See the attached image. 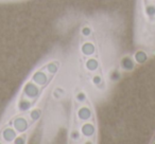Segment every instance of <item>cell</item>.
<instances>
[{
  "mask_svg": "<svg viewBox=\"0 0 155 144\" xmlns=\"http://www.w3.org/2000/svg\"><path fill=\"white\" fill-rule=\"evenodd\" d=\"M58 69V65H56L55 62H50V64L47 65V70H48V72H49V73H51V74L56 73Z\"/></svg>",
  "mask_w": 155,
  "mask_h": 144,
  "instance_id": "7c38bea8",
  "label": "cell"
},
{
  "mask_svg": "<svg viewBox=\"0 0 155 144\" xmlns=\"http://www.w3.org/2000/svg\"><path fill=\"white\" fill-rule=\"evenodd\" d=\"M72 138H73V139H77V138H79V133H78L77 131H74V133H72Z\"/></svg>",
  "mask_w": 155,
  "mask_h": 144,
  "instance_id": "d6986e66",
  "label": "cell"
},
{
  "mask_svg": "<svg viewBox=\"0 0 155 144\" xmlns=\"http://www.w3.org/2000/svg\"><path fill=\"white\" fill-rule=\"evenodd\" d=\"M32 80L34 81V83L36 85H44L47 82V75L46 73H44L43 71H36L32 76Z\"/></svg>",
  "mask_w": 155,
  "mask_h": 144,
  "instance_id": "3957f363",
  "label": "cell"
},
{
  "mask_svg": "<svg viewBox=\"0 0 155 144\" xmlns=\"http://www.w3.org/2000/svg\"><path fill=\"white\" fill-rule=\"evenodd\" d=\"M2 138L5 141L7 142H12L15 140L16 138V130L13 128H5L2 131Z\"/></svg>",
  "mask_w": 155,
  "mask_h": 144,
  "instance_id": "5b68a950",
  "label": "cell"
},
{
  "mask_svg": "<svg viewBox=\"0 0 155 144\" xmlns=\"http://www.w3.org/2000/svg\"><path fill=\"white\" fill-rule=\"evenodd\" d=\"M14 143H25V141L22 140V138H15V140H14Z\"/></svg>",
  "mask_w": 155,
  "mask_h": 144,
  "instance_id": "ac0fdd59",
  "label": "cell"
},
{
  "mask_svg": "<svg viewBox=\"0 0 155 144\" xmlns=\"http://www.w3.org/2000/svg\"><path fill=\"white\" fill-rule=\"evenodd\" d=\"M77 100H78L79 102H84L85 100H86V97H85V94H84L83 92H80V93H78Z\"/></svg>",
  "mask_w": 155,
  "mask_h": 144,
  "instance_id": "9a60e30c",
  "label": "cell"
},
{
  "mask_svg": "<svg viewBox=\"0 0 155 144\" xmlns=\"http://www.w3.org/2000/svg\"><path fill=\"white\" fill-rule=\"evenodd\" d=\"M121 66H122V68L124 69V70H132V69L134 68V62L133 59H132L131 57H129V56H125V57L122 58V60H121Z\"/></svg>",
  "mask_w": 155,
  "mask_h": 144,
  "instance_id": "ba28073f",
  "label": "cell"
},
{
  "mask_svg": "<svg viewBox=\"0 0 155 144\" xmlns=\"http://www.w3.org/2000/svg\"><path fill=\"white\" fill-rule=\"evenodd\" d=\"M146 13L149 16H154L155 15V5H149L146 8Z\"/></svg>",
  "mask_w": 155,
  "mask_h": 144,
  "instance_id": "4fadbf2b",
  "label": "cell"
},
{
  "mask_svg": "<svg viewBox=\"0 0 155 144\" xmlns=\"http://www.w3.org/2000/svg\"><path fill=\"white\" fill-rule=\"evenodd\" d=\"M81 51H82V53L84 54V55H87V56L93 55V54L95 53V46L91 43H86L82 46Z\"/></svg>",
  "mask_w": 155,
  "mask_h": 144,
  "instance_id": "52a82bcc",
  "label": "cell"
},
{
  "mask_svg": "<svg viewBox=\"0 0 155 144\" xmlns=\"http://www.w3.org/2000/svg\"><path fill=\"white\" fill-rule=\"evenodd\" d=\"M31 107L30 101H27V100H21L18 104V108H19L20 111H27L29 110V108Z\"/></svg>",
  "mask_w": 155,
  "mask_h": 144,
  "instance_id": "8fae6325",
  "label": "cell"
},
{
  "mask_svg": "<svg viewBox=\"0 0 155 144\" xmlns=\"http://www.w3.org/2000/svg\"><path fill=\"white\" fill-rule=\"evenodd\" d=\"M30 117H31V119H32L33 121H37L39 118H41V111H39L38 109L33 110V111H31Z\"/></svg>",
  "mask_w": 155,
  "mask_h": 144,
  "instance_id": "5bb4252c",
  "label": "cell"
},
{
  "mask_svg": "<svg viewBox=\"0 0 155 144\" xmlns=\"http://www.w3.org/2000/svg\"><path fill=\"white\" fill-rule=\"evenodd\" d=\"M91 33V30L89 28H83L82 29V34L83 36H89Z\"/></svg>",
  "mask_w": 155,
  "mask_h": 144,
  "instance_id": "2e32d148",
  "label": "cell"
},
{
  "mask_svg": "<svg viewBox=\"0 0 155 144\" xmlns=\"http://www.w3.org/2000/svg\"><path fill=\"white\" fill-rule=\"evenodd\" d=\"M24 92L26 97L30 98V99H34V98H36L37 95H38L39 88L35 84H33V83H28V84L25 86Z\"/></svg>",
  "mask_w": 155,
  "mask_h": 144,
  "instance_id": "6da1fadb",
  "label": "cell"
},
{
  "mask_svg": "<svg viewBox=\"0 0 155 144\" xmlns=\"http://www.w3.org/2000/svg\"><path fill=\"white\" fill-rule=\"evenodd\" d=\"M81 131L85 137H91L95 133V127L91 123H85L81 127Z\"/></svg>",
  "mask_w": 155,
  "mask_h": 144,
  "instance_id": "8992f818",
  "label": "cell"
},
{
  "mask_svg": "<svg viewBox=\"0 0 155 144\" xmlns=\"http://www.w3.org/2000/svg\"><path fill=\"white\" fill-rule=\"evenodd\" d=\"M14 128L17 133H24L28 128V121L22 117L17 118L14 121Z\"/></svg>",
  "mask_w": 155,
  "mask_h": 144,
  "instance_id": "7a4b0ae2",
  "label": "cell"
},
{
  "mask_svg": "<svg viewBox=\"0 0 155 144\" xmlns=\"http://www.w3.org/2000/svg\"><path fill=\"white\" fill-rule=\"evenodd\" d=\"M147 59H148V55H147L146 52L138 51L135 53V60L138 64H143V62H147Z\"/></svg>",
  "mask_w": 155,
  "mask_h": 144,
  "instance_id": "9c48e42d",
  "label": "cell"
},
{
  "mask_svg": "<svg viewBox=\"0 0 155 144\" xmlns=\"http://www.w3.org/2000/svg\"><path fill=\"white\" fill-rule=\"evenodd\" d=\"M78 117H79V119L82 121L89 120L91 117V109H89L88 107H86V106H83V107H81L80 109H79V111H78Z\"/></svg>",
  "mask_w": 155,
  "mask_h": 144,
  "instance_id": "277c9868",
  "label": "cell"
},
{
  "mask_svg": "<svg viewBox=\"0 0 155 144\" xmlns=\"http://www.w3.org/2000/svg\"><path fill=\"white\" fill-rule=\"evenodd\" d=\"M99 67V62L95 59V58H89L86 62V68L89 71H96Z\"/></svg>",
  "mask_w": 155,
  "mask_h": 144,
  "instance_id": "30bf717a",
  "label": "cell"
},
{
  "mask_svg": "<svg viewBox=\"0 0 155 144\" xmlns=\"http://www.w3.org/2000/svg\"><path fill=\"white\" fill-rule=\"evenodd\" d=\"M93 82H94V84H96V85H99L100 83H101V78H100L99 75H95V76H94V80H93Z\"/></svg>",
  "mask_w": 155,
  "mask_h": 144,
  "instance_id": "e0dca14e",
  "label": "cell"
}]
</instances>
